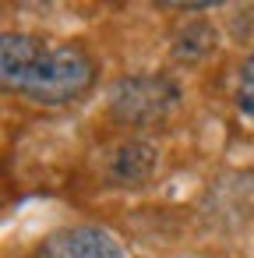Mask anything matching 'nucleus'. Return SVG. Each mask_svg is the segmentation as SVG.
Masks as SVG:
<instances>
[{
  "instance_id": "f257e3e1",
  "label": "nucleus",
  "mask_w": 254,
  "mask_h": 258,
  "mask_svg": "<svg viewBox=\"0 0 254 258\" xmlns=\"http://www.w3.org/2000/svg\"><path fill=\"white\" fill-rule=\"evenodd\" d=\"M96 75L99 68L85 46L57 43V46H46V53L36 60V68L25 78L22 96H29L39 106H64V103L81 99L96 85Z\"/></svg>"
},
{
  "instance_id": "f03ea898",
  "label": "nucleus",
  "mask_w": 254,
  "mask_h": 258,
  "mask_svg": "<svg viewBox=\"0 0 254 258\" xmlns=\"http://www.w3.org/2000/svg\"><path fill=\"white\" fill-rule=\"evenodd\" d=\"M180 106V85L170 75H131L113 89L110 110L120 124L155 127L166 124Z\"/></svg>"
},
{
  "instance_id": "7ed1b4c3",
  "label": "nucleus",
  "mask_w": 254,
  "mask_h": 258,
  "mask_svg": "<svg viewBox=\"0 0 254 258\" xmlns=\"http://www.w3.org/2000/svg\"><path fill=\"white\" fill-rule=\"evenodd\" d=\"M36 258H124V244L96 223H78V226H60L53 230Z\"/></svg>"
},
{
  "instance_id": "20e7f679",
  "label": "nucleus",
  "mask_w": 254,
  "mask_h": 258,
  "mask_svg": "<svg viewBox=\"0 0 254 258\" xmlns=\"http://www.w3.org/2000/svg\"><path fill=\"white\" fill-rule=\"evenodd\" d=\"M46 53V43L32 32H4L0 39V78H4L8 92H22L29 71L36 68V60Z\"/></svg>"
},
{
  "instance_id": "39448f33",
  "label": "nucleus",
  "mask_w": 254,
  "mask_h": 258,
  "mask_svg": "<svg viewBox=\"0 0 254 258\" xmlns=\"http://www.w3.org/2000/svg\"><path fill=\"white\" fill-rule=\"evenodd\" d=\"M152 166H155V152H152V145H145V142H124V145H117L113 152H110V159H106V173H110V180H117V184H141L148 173H152Z\"/></svg>"
},
{
  "instance_id": "423d86ee",
  "label": "nucleus",
  "mask_w": 254,
  "mask_h": 258,
  "mask_svg": "<svg viewBox=\"0 0 254 258\" xmlns=\"http://www.w3.org/2000/svg\"><path fill=\"white\" fill-rule=\"evenodd\" d=\"M212 50V32L205 25H187L180 29V36L173 39V53L180 60H201L205 53Z\"/></svg>"
},
{
  "instance_id": "0eeeda50",
  "label": "nucleus",
  "mask_w": 254,
  "mask_h": 258,
  "mask_svg": "<svg viewBox=\"0 0 254 258\" xmlns=\"http://www.w3.org/2000/svg\"><path fill=\"white\" fill-rule=\"evenodd\" d=\"M236 103H240V110L254 120V53L247 57V64H243V71H240V85H236Z\"/></svg>"
}]
</instances>
